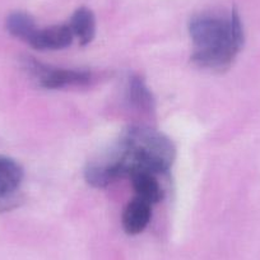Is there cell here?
Instances as JSON below:
<instances>
[{
  "label": "cell",
  "instance_id": "3",
  "mask_svg": "<svg viewBox=\"0 0 260 260\" xmlns=\"http://www.w3.org/2000/svg\"><path fill=\"white\" fill-rule=\"evenodd\" d=\"M23 69L46 89H59L69 86H83L91 82V73L87 71L54 68L37 61L34 57L23 59Z\"/></svg>",
  "mask_w": 260,
  "mask_h": 260
},
{
  "label": "cell",
  "instance_id": "9",
  "mask_svg": "<svg viewBox=\"0 0 260 260\" xmlns=\"http://www.w3.org/2000/svg\"><path fill=\"white\" fill-rule=\"evenodd\" d=\"M126 97L134 107L143 111H151L154 107V99L146 82L139 76H133L129 79Z\"/></svg>",
  "mask_w": 260,
  "mask_h": 260
},
{
  "label": "cell",
  "instance_id": "5",
  "mask_svg": "<svg viewBox=\"0 0 260 260\" xmlns=\"http://www.w3.org/2000/svg\"><path fill=\"white\" fill-rule=\"evenodd\" d=\"M152 218V204L134 198L125 207L122 213V227L127 235H138L146 230Z\"/></svg>",
  "mask_w": 260,
  "mask_h": 260
},
{
  "label": "cell",
  "instance_id": "7",
  "mask_svg": "<svg viewBox=\"0 0 260 260\" xmlns=\"http://www.w3.org/2000/svg\"><path fill=\"white\" fill-rule=\"evenodd\" d=\"M73 36L79 41L82 46L91 44L96 35V18L91 9L81 7L72 16L69 22Z\"/></svg>",
  "mask_w": 260,
  "mask_h": 260
},
{
  "label": "cell",
  "instance_id": "4",
  "mask_svg": "<svg viewBox=\"0 0 260 260\" xmlns=\"http://www.w3.org/2000/svg\"><path fill=\"white\" fill-rule=\"evenodd\" d=\"M74 36L69 24H56V26L39 28L28 42L29 46L36 50H61L71 46Z\"/></svg>",
  "mask_w": 260,
  "mask_h": 260
},
{
  "label": "cell",
  "instance_id": "1",
  "mask_svg": "<svg viewBox=\"0 0 260 260\" xmlns=\"http://www.w3.org/2000/svg\"><path fill=\"white\" fill-rule=\"evenodd\" d=\"M176 149L171 139L149 126L133 125L121 133L115 153L107 161L93 162L84 171L93 187H105L121 177L141 172L158 175L171 169Z\"/></svg>",
  "mask_w": 260,
  "mask_h": 260
},
{
  "label": "cell",
  "instance_id": "10",
  "mask_svg": "<svg viewBox=\"0 0 260 260\" xmlns=\"http://www.w3.org/2000/svg\"><path fill=\"white\" fill-rule=\"evenodd\" d=\"M7 29L12 36L28 44L39 29V27L28 13L14 12L7 18Z\"/></svg>",
  "mask_w": 260,
  "mask_h": 260
},
{
  "label": "cell",
  "instance_id": "2",
  "mask_svg": "<svg viewBox=\"0 0 260 260\" xmlns=\"http://www.w3.org/2000/svg\"><path fill=\"white\" fill-rule=\"evenodd\" d=\"M189 34L194 44L191 61L201 68L224 71L244 47L245 32L236 9L229 16L199 14L190 19Z\"/></svg>",
  "mask_w": 260,
  "mask_h": 260
},
{
  "label": "cell",
  "instance_id": "8",
  "mask_svg": "<svg viewBox=\"0 0 260 260\" xmlns=\"http://www.w3.org/2000/svg\"><path fill=\"white\" fill-rule=\"evenodd\" d=\"M132 184H133L134 191L137 198L147 202L149 204H156L164 198V190L156 179V175L148 174V172H141L130 176Z\"/></svg>",
  "mask_w": 260,
  "mask_h": 260
},
{
  "label": "cell",
  "instance_id": "6",
  "mask_svg": "<svg viewBox=\"0 0 260 260\" xmlns=\"http://www.w3.org/2000/svg\"><path fill=\"white\" fill-rule=\"evenodd\" d=\"M23 169L13 158L0 154V203L9 199L21 186Z\"/></svg>",
  "mask_w": 260,
  "mask_h": 260
}]
</instances>
